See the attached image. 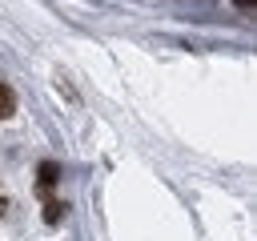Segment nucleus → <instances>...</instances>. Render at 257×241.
Returning <instances> with one entry per match:
<instances>
[{"instance_id":"nucleus-1","label":"nucleus","mask_w":257,"mask_h":241,"mask_svg":"<svg viewBox=\"0 0 257 241\" xmlns=\"http://www.w3.org/2000/svg\"><path fill=\"white\" fill-rule=\"evenodd\" d=\"M12 112H16V96H12L8 84H0V120H8Z\"/></svg>"},{"instance_id":"nucleus-4","label":"nucleus","mask_w":257,"mask_h":241,"mask_svg":"<svg viewBox=\"0 0 257 241\" xmlns=\"http://www.w3.org/2000/svg\"><path fill=\"white\" fill-rule=\"evenodd\" d=\"M4 209H8V197H4V189H0V217H4Z\"/></svg>"},{"instance_id":"nucleus-5","label":"nucleus","mask_w":257,"mask_h":241,"mask_svg":"<svg viewBox=\"0 0 257 241\" xmlns=\"http://www.w3.org/2000/svg\"><path fill=\"white\" fill-rule=\"evenodd\" d=\"M237 4H241V8H249V4H253V0H237Z\"/></svg>"},{"instance_id":"nucleus-3","label":"nucleus","mask_w":257,"mask_h":241,"mask_svg":"<svg viewBox=\"0 0 257 241\" xmlns=\"http://www.w3.org/2000/svg\"><path fill=\"white\" fill-rule=\"evenodd\" d=\"M60 217H64V205H60V201H48V205H44V221L52 225V221H60Z\"/></svg>"},{"instance_id":"nucleus-2","label":"nucleus","mask_w":257,"mask_h":241,"mask_svg":"<svg viewBox=\"0 0 257 241\" xmlns=\"http://www.w3.org/2000/svg\"><path fill=\"white\" fill-rule=\"evenodd\" d=\"M52 181H56V165H52V161H44V165H40V189L48 193V189H52Z\"/></svg>"}]
</instances>
